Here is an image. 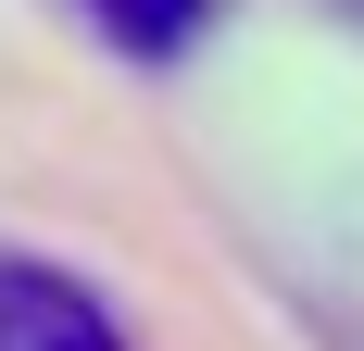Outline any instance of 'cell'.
Listing matches in <instances>:
<instances>
[{
	"mask_svg": "<svg viewBox=\"0 0 364 351\" xmlns=\"http://www.w3.org/2000/svg\"><path fill=\"white\" fill-rule=\"evenodd\" d=\"M0 351H126V326H113L101 288H75L63 264L0 251Z\"/></svg>",
	"mask_w": 364,
	"mask_h": 351,
	"instance_id": "cell-1",
	"label": "cell"
},
{
	"mask_svg": "<svg viewBox=\"0 0 364 351\" xmlns=\"http://www.w3.org/2000/svg\"><path fill=\"white\" fill-rule=\"evenodd\" d=\"M75 13H88L113 50H139V63H164V50H188V38L214 26V0H75Z\"/></svg>",
	"mask_w": 364,
	"mask_h": 351,
	"instance_id": "cell-2",
	"label": "cell"
}]
</instances>
